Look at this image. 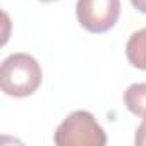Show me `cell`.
I'll list each match as a JSON object with an SVG mask.
<instances>
[{
	"instance_id": "5b68a950",
	"label": "cell",
	"mask_w": 146,
	"mask_h": 146,
	"mask_svg": "<svg viewBox=\"0 0 146 146\" xmlns=\"http://www.w3.org/2000/svg\"><path fill=\"white\" fill-rule=\"evenodd\" d=\"M124 105L137 117H146V83H134L124 91Z\"/></svg>"
},
{
	"instance_id": "6da1fadb",
	"label": "cell",
	"mask_w": 146,
	"mask_h": 146,
	"mask_svg": "<svg viewBox=\"0 0 146 146\" xmlns=\"http://www.w3.org/2000/svg\"><path fill=\"white\" fill-rule=\"evenodd\" d=\"M41 79V67L29 53H12L4 58L0 67L2 91L14 98L31 96L40 88Z\"/></svg>"
},
{
	"instance_id": "52a82bcc",
	"label": "cell",
	"mask_w": 146,
	"mask_h": 146,
	"mask_svg": "<svg viewBox=\"0 0 146 146\" xmlns=\"http://www.w3.org/2000/svg\"><path fill=\"white\" fill-rule=\"evenodd\" d=\"M131 4H132V7H134L136 11L146 14V0H131Z\"/></svg>"
},
{
	"instance_id": "7a4b0ae2",
	"label": "cell",
	"mask_w": 146,
	"mask_h": 146,
	"mask_svg": "<svg viewBox=\"0 0 146 146\" xmlns=\"http://www.w3.org/2000/svg\"><path fill=\"white\" fill-rule=\"evenodd\" d=\"M58 146H105L107 134L88 110H76L67 115L53 134Z\"/></svg>"
},
{
	"instance_id": "3957f363",
	"label": "cell",
	"mask_w": 146,
	"mask_h": 146,
	"mask_svg": "<svg viewBox=\"0 0 146 146\" xmlns=\"http://www.w3.org/2000/svg\"><path fill=\"white\" fill-rule=\"evenodd\" d=\"M76 14L86 31L105 33L115 26L120 16V0H78Z\"/></svg>"
},
{
	"instance_id": "277c9868",
	"label": "cell",
	"mask_w": 146,
	"mask_h": 146,
	"mask_svg": "<svg viewBox=\"0 0 146 146\" xmlns=\"http://www.w3.org/2000/svg\"><path fill=\"white\" fill-rule=\"evenodd\" d=\"M125 57L136 69L146 70V28L134 31L125 45Z\"/></svg>"
},
{
	"instance_id": "ba28073f",
	"label": "cell",
	"mask_w": 146,
	"mask_h": 146,
	"mask_svg": "<svg viewBox=\"0 0 146 146\" xmlns=\"http://www.w3.org/2000/svg\"><path fill=\"white\" fill-rule=\"evenodd\" d=\"M40 2H55V0H40Z\"/></svg>"
},
{
	"instance_id": "8992f818",
	"label": "cell",
	"mask_w": 146,
	"mask_h": 146,
	"mask_svg": "<svg viewBox=\"0 0 146 146\" xmlns=\"http://www.w3.org/2000/svg\"><path fill=\"white\" fill-rule=\"evenodd\" d=\"M134 143H136V146H146V117H143V122L136 129Z\"/></svg>"
}]
</instances>
